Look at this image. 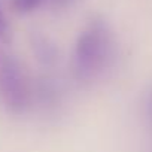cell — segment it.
<instances>
[{"mask_svg":"<svg viewBox=\"0 0 152 152\" xmlns=\"http://www.w3.org/2000/svg\"><path fill=\"white\" fill-rule=\"evenodd\" d=\"M107 52V39L100 27H91L85 30L76 43V63L84 72H93L99 69Z\"/></svg>","mask_w":152,"mask_h":152,"instance_id":"cell-1","label":"cell"},{"mask_svg":"<svg viewBox=\"0 0 152 152\" xmlns=\"http://www.w3.org/2000/svg\"><path fill=\"white\" fill-rule=\"evenodd\" d=\"M0 40L5 42V43H11L12 40V31L9 27V23L5 17V14L0 9Z\"/></svg>","mask_w":152,"mask_h":152,"instance_id":"cell-4","label":"cell"},{"mask_svg":"<svg viewBox=\"0 0 152 152\" xmlns=\"http://www.w3.org/2000/svg\"><path fill=\"white\" fill-rule=\"evenodd\" d=\"M0 90L6 104L14 112L24 109L27 103V88L18 64L12 60H5L0 67Z\"/></svg>","mask_w":152,"mask_h":152,"instance_id":"cell-2","label":"cell"},{"mask_svg":"<svg viewBox=\"0 0 152 152\" xmlns=\"http://www.w3.org/2000/svg\"><path fill=\"white\" fill-rule=\"evenodd\" d=\"M43 0H12V6L18 14H28L40 6Z\"/></svg>","mask_w":152,"mask_h":152,"instance_id":"cell-3","label":"cell"}]
</instances>
